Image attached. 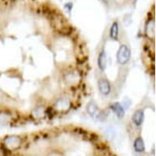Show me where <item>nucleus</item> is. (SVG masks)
Instances as JSON below:
<instances>
[{
	"instance_id": "6e6552de",
	"label": "nucleus",
	"mask_w": 156,
	"mask_h": 156,
	"mask_svg": "<svg viewBox=\"0 0 156 156\" xmlns=\"http://www.w3.org/2000/svg\"><path fill=\"white\" fill-rule=\"evenodd\" d=\"M134 150L136 152H143L145 151V145H144V141L142 138L138 137L136 138L134 141Z\"/></svg>"
},
{
	"instance_id": "7ed1b4c3",
	"label": "nucleus",
	"mask_w": 156,
	"mask_h": 156,
	"mask_svg": "<svg viewBox=\"0 0 156 156\" xmlns=\"http://www.w3.org/2000/svg\"><path fill=\"white\" fill-rule=\"evenodd\" d=\"M144 121V112L143 110H136L133 115V122L135 123L136 126L141 125Z\"/></svg>"
},
{
	"instance_id": "423d86ee",
	"label": "nucleus",
	"mask_w": 156,
	"mask_h": 156,
	"mask_svg": "<svg viewBox=\"0 0 156 156\" xmlns=\"http://www.w3.org/2000/svg\"><path fill=\"white\" fill-rule=\"evenodd\" d=\"M107 57H106V54L105 51H102L99 55L98 57V67L101 71H104L106 69V65H107Z\"/></svg>"
},
{
	"instance_id": "f03ea898",
	"label": "nucleus",
	"mask_w": 156,
	"mask_h": 156,
	"mask_svg": "<svg viewBox=\"0 0 156 156\" xmlns=\"http://www.w3.org/2000/svg\"><path fill=\"white\" fill-rule=\"evenodd\" d=\"M111 110L114 111L115 115H117L118 118L122 119L124 116V114H125V111H124V109H123V105H121L120 103L119 102H115L114 104L111 105L110 106Z\"/></svg>"
},
{
	"instance_id": "20e7f679",
	"label": "nucleus",
	"mask_w": 156,
	"mask_h": 156,
	"mask_svg": "<svg viewBox=\"0 0 156 156\" xmlns=\"http://www.w3.org/2000/svg\"><path fill=\"white\" fill-rule=\"evenodd\" d=\"M98 87L100 92L103 95H108L110 94V85L107 80H101L98 83Z\"/></svg>"
},
{
	"instance_id": "f257e3e1",
	"label": "nucleus",
	"mask_w": 156,
	"mask_h": 156,
	"mask_svg": "<svg viewBox=\"0 0 156 156\" xmlns=\"http://www.w3.org/2000/svg\"><path fill=\"white\" fill-rule=\"evenodd\" d=\"M130 50L126 45H121L117 52V61L119 64L124 65L128 63L130 59Z\"/></svg>"
},
{
	"instance_id": "9d476101",
	"label": "nucleus",
	"mask_w": 156,
	"mask_h": 156,
	"mask_svg": "<svg viewBox=\"0 0 156 156\" xmlns=\"http://www.w3.org/2000/svg\"><path fill=\"white\" fill-rule=\"evenodd\" d=\"M69 103L68 100H66V99H61V100H59L56 102V108L59 110H66L67 108L69 107Z\"/></svg>"
},
{
	"instance_id": "1a4fd4ad",
	"label": "nucleus",
	"mask_w": 156,
	"mask_h": 156,
	"mask_svg": "<svg viewBox=\"0 0 156 156\" xmlns=\"http://www.w3.org/2000/svg\"><path fill=\"white\" fill-rule=\"evenodd\" d=\"M119 35V26L117 22H114L112 26L110 27V38H113L114 40H117L118 39Z\"/></svg>"
},
{
	"instance_id": "39448f33",
	"label": "nucleus",
	"mask_w": 156,
	"mask_h": 156,
	"mask_svg": "<svg viewBox=\"0 0 156 156\" xmlns=\"http://www.w3.org/2000/svg\"><path fill=\"white\" fill-rule=\"evenodd\" d=\"M21 144V139L16 136H8L5 139V145L8 147H17Z\"/></svg>"
},
{
	"instance_id": "0eeeda50",
	"label": "nucleus",
	"mask_w": 156,
	"mask_h": 156,
	"mask_svg": "<svg viewBox=\"0 0 156 156\" xmlns=\"http://www.w3.org/2000/svg\"><path fill=\"white\" fill-rule=\"evenodd\" d=\"M87 114L92 117V118H95L98 114V107H97V104L93 101H91L87 106Z\"/></svg>"
}]
</instances>
